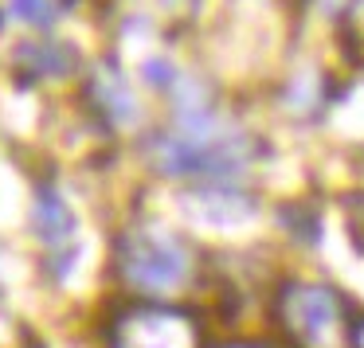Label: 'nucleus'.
Listing matches in <instances>:
<instances>
[{
  "instance_id": "nucleus-7",
  "label": "nucleus",
  "mask_w": 364,
  "mask_h": 348,
  "mask_svg": "<svg viewBox=\"0 0 364 348\" xmlns=\"http://www.w3.org/2000/svg\"><path fill=\"white\" fill-rule=\"evenodd\" d=\"M325 90H329V87H325L321 75H314V71L298 75V79L282 90V106H286V110H294V114H317L333 98V94H325Z\"/></svg>"
},
{
  "instance_id": "nucleus-11",
  "label": "nucleus",
  "mask_w": 364,
  "mask_h": 348,
  "mask_svg": "<svg viewBox=\"0 0 364 348\" xmlns=\"http://www.w3.org/2000/svg\"><path fill=\"white\" fill-rule=\"evenodd\" d=\"M208 348H274L267 340H223V344H208Z\"/></svg>"
},
{
  "instance_id": "nucleus-9",
  "label": "nucleus",
  "mask_w": 364,
  "mask_h": 348,
  "mask_svg": "<svg viewBox=\"0 0 364 348\" xmlns=\"http://www.w3.org/2000/svg\"><path fill=\"white\" fill-rule=\"evenodd\" d=\"M181 75L184 71H176L173 59H145V82H149L153 90H161V94H168Z\"/></svg>"
},
{
  "instance_id": "nucleus-10",
  "label": "nucleus",
  "mask_w": 364,
  "mask_h": 348,
  "mask_svg": "<svg viewBox=\"0 0 364 348\" xmlns=\"http://www.w3.org/2000/svg\"><path fill=\"white\" fill-rule=\"evenodd\" d=\"M282 223L290 231H301V239H306V243H314V239L321 235V223H317L314 215L298 212V207H282Z\"/></svg>"
},
{
  "instance_id": "nucleus-3",
  "label": "nucleus",
  "mask_w": 364,
  "mask_h": 348,
  "mask_svg": "<svg viewBox=\"0 0 364 348\" xmlns=\"http://www.w3.org/2000/svg\"><path fill=\"white\" fill-rule=\"evenodd\" d=\"M110 348H200V321L184 309H122L110 325Z\"/></svg>"
},
{
  "instance_id": "nucleus-12",
  "label": "nucleus",
  "mask_w": 364,
  "mask_h": 348,
  "mask_svg": "<svg viewBox=\"0 0 364 348\" xmlns=\"http://www.w3.org/2000/svg\"><path fill=\"white\" fill-rule=\"evenodd\" d=\"M353 348H364V313H356V325H353Z\"/></svg>"
},
{
  "instance_id": "nucleus-5",
  "label": "nucleus",
  "mask_w": 364,
  "mask_h": 348,
  "mask_svg": "<svg viewBox=\"0 0 364 348\" xmlns=\"http://www.w3.org/2000/svg\"><path fill=\"white\" fill-rule=\"evenodd\" d=\"M32 231L48 243H59L75 231V219H71V207L59 200L55 188H36V204H32Z\"/></svg>"
},
{
  "instance_id": "nucleus-2",
  "label": "nucleus",
  "mask_w": 364,
  "mask_h": 348,
  "mask_svg": "<svg viewBox=\"0 0 364 348\" xmlns=\"http://www.w3.org/2000/svg\"><path fill=\"white\" fill-rule=\"evenodd\" d=\"M118 274L129 290L145 293V298H165V293L181 290L192 274V251L184 239L173 231L157 227H129L118 239Z\"/></svg>"
},
{
  "instance_id": "nucleus-6",
  "label": "nucleus",
  "mask_w": 364,
  "mask_h": 348,
  "mask_svg": "<svg viewBox=\"0 0 364 348\" xmlns=\"http://www.w3.org/2000/svg\"><path fill=\"white\" fill-rule=\"evenodd\" d=\"M16 63H24L36 79L40 75H67L75 71V48H67L59 40H36L16 51Z\"/></svg>"
},
{
  "instance_id": "nucleus-4",
  "label": "nucleus",
  "mask_w": 364,
  "mask_h": 348,
  "mask_svg": "<svg viewBox=\"0 0 364 348\" xmlns=\"http://www.w3.org/2000/svg\"><path fill=\"white\" fill-rule=\"evenodd\" d=\"M87 94H90V102H95V110L102 114V121H110V126H129V121H137V98H134V90L126 87L118 67L98 63L95 75H90Z\"/></svg>"
},
{
  "instance_id": "nucleus-8",
  "label": "nucleus",
  "mask_w": 364,
  "mask_h": 348,
  "mask_svg": "<svg viewBox=\"0 0 364 348\" xmlns=\"http://www.w3.org/2000/svg\"><path fill=\"white\" fill-rule=\"evenodd\" d=\"M12 12H16L24 24H36V28H51L59 16V4L55 0H12Z\"/></svg>"
},
{
  "instance_id": "nucleus-1",
  "label": "nucleus",
  "mask_w": 364,
  "mask_h": 348,
  "mask_svg": "<svg viewBox=\"0 0 364 348\" xmlns=\"http://www.w3.org/2000/svg\"><path fill=\"white\" fill-rule=\"evenodd\" d=\"M274 321L290 348H353L356 313L329 282H282L274 293Z\"/></svg>"
}]
</instances>
